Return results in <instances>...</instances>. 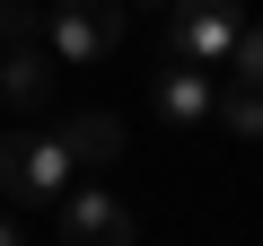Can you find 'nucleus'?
Here are the masks:
<instances>
[{
    "label": "nucleus",
    "instance_id": "obj_4",
    "mask_svg": "<svg viewBox=\"0 0 263 246\" xmlns=\"http://www.w3.org/2000/svg\"><path fill=\"white\" fill-rule=\"evenodd\" d=\"M62 246H132V211L105 185H70L62 194Z\"/></svg>",
    "mask_w": 263,
    "mask_h": 246
},
{
    "label": "nucleus",
    "instance_id": "obj_8",
    "mask_svg": "<svg viewBox=\"0 0 263 246\" xmlns=\"http://www.w3.org/2000/svg\"><path fill=\"white\" fill-rule=\"evenodd\" d=\"M219 123H228L237 141H263V88L254 79H228L219 88Z\"/></svg>",
    "mask_w": 263,
    "mask_h": 246
},
{
    "label": "nucleus",
    "instance_id": "obj_11",
    "mask_svg": "<svg viewBox=\"0 0 263 246\" xmlns=\"http://www.w3.org/2000/svg\"><path fill=\"white\" fill-rule=\"evenodd\" d=\"M0 246H27V237H18V220H9V211H0Z\"/></svg>",
    "mask_w": 263,
    "mask_h": 246
},
{
    "label": "nucleus",
    "instance_id": "obj_1",
    "mask_svg": "<svg viewBox=\"0 0 263 246\" xmlns=\"http://www.w3.org/2000/svg\"><path fill=\"white\" fill-rule=\"evenodd\" d=\"M70 176H79V159H70V141L62 132H35V123H18V132H0V194L9 202H53V194H70Z\"/></svg>",
    "mask_w": 263,
    "mask_h": 246
},
{
    "label": "nucleus",
    "instance_id": "obj_7",
    "mask_svg": "<svg viewBox=\"0 0 263 246\" xmlns=\"http://www.w3.org/2000/svg\"><path fill=\"white\" fill-rule=\"evenodd\" d=\"M158 114H167V123H202V114H219L211 71H202V62H167V71H158Z\"/></svg>",
    "mask_w": 263,
    "mask_h": 246
},
{
    "label": "nucleus",
    "instance_id": "obj_3",
    "mask_svg": "<svg viewBox=\"0 0 263 246\" xmlns=\"http://www.w3.org/2000/svg\"><path fill=\"white\" fill-rule=\"evenodd\" d=\"M237 27H246V0H167V44H176V62H228Z\"/></svg>",
    "mask_w": 263,
    "mask_h": 246
},
{
    "label": "nucleus",
    "instance_id": "obj_10",
    "mask_svg": "<svg viewBox=\"0 0 263 246\" xmlns=\"http://www.w3.org/2000/svg\"><path fill=\"white\" fill-rule=\"evenodd\" d=\"M228 79H254V88H263V18L237 27V44H228Z\"/></svg>",
    "mask_w": 263,
    "mask_h": 246
},
{
    "label": "nucleus",
    "instance_id": "obj_6",
    "mask_svg": "<svg viewBox=\"0 0 263 246\" xmlns=\"http://www.w3.org/2000/svg\"><path fill=\"white\" fill-rule=\"evenodd\" d=\"M53 132L70 141L79 167H114V159H123V114H114V106H79V114L53 123Z\"/></svg>",
    "mask_w": 263,
    "mask_h": 246
},
{
    "label": "nucleus",
    "instance_id": "obj_12",
    "mask_svg": "<svg viewBox=\"0 0 263 246\" xmlns=\"http://www.w3.org/2000/svg\"><path fill=\"white\" fill-rule=\"evenodd\" d=\"M132 9H167V0H132Z\"/></svg>",
    "mask_w": 263,
    "mask_h": 246
},
{
    "label": "nucleus",
    "instance_id": "obj_2",
    "mask_svg": "<svg viewBox=\"0 0 263 246\" xmlns=\"http://www.w3.org/2000/svg\"><path fill=\"white\" fill-rule=\"evenodd\" d=\"M132 27V0H53L44 9V44L62 62H105Z\"/></svg>",
    "mask_w": 263,
    "mask_h": 246
},
{
    "label": "nucleus",
    "instance_id": "obj_9",
    "mask_svg": "<svg viewBox=\"0 0 263 246\" xmlns=\"http://www.w3.org/2000/svg\"><path fill=\"white\" fill-rule=\"evenodd\" d=\"M9 44H44V9L35 0H0V53Z\"/></svg>",
    "mask_w": 263,
    "mask_h": 246
},
{
    "label": "nucleus",
    "instance_id": "obj_5",
    "mask_svg": "<svg viewBox=\"0 0 263 246\" xmlns=\"http://www.w3.org/2000/svg\"><path fill=\"white\" fill-rule=\"evenodd\" d=\"M0 106L9 114H44L53 106V44H9L0 53Z\"/></svg>",
    "mask_w": 263,
    "mask_h": 246
}]
</instances>
